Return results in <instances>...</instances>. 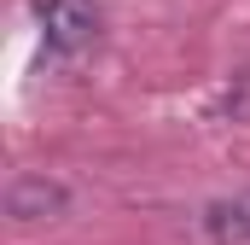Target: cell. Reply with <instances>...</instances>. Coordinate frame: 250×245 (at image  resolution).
Masks as SVG:
<instances>
[{
	"mask_svg": "<svg viewBox=\"0 0 250 245\" xmlns=\"http://www.w3.org/2000/svg\"><path fill=\"white\" fill-rule=\"evenodd\" d=\"M192 228H198V240H204V245H245V240H250V193L204 204Z\"/></svg>",
	"mask_w": 250,
	"mask_h": 245,
	"instance_id": "cell-2",
	"label": "cell"
},
{
	"mask_svg": "<svg viewBox=\"0 0 250 245\" xmlns=\"http://www.w3.org/2000/svg\"><path fill=\"white\" fill-rule=\"evenodd\" d=\"M35 18H41V35L53 53H82L99 41V12L93 0H35Z\"/></svg>",
	"mask_w": 250,
	"mask_h": 245,
	"instance_id": "cell-1",
	"label": "cell"
},
{
	"mask_svg": "<svg viewBox=\"0 0 250 245\" xmlns=\"http://www.w3.org/2000/svg\"><path fill=\"white\" fill-rule=\"evenodd\" d=\"M64 204V187L47 181V175H18L12 181V193H6V216L12 222H41V216H59Z\"/></svg>",
	"mask_w": 250,
	"mask_h": 245,
	"instance_id": "cell-3",
	"label": "cell"
}]
</instances>
